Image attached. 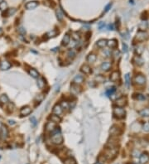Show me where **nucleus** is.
I'll use <instances>...</instances> for the list:
<instances>
[{
    "label": "nucleus",
    "mask_w": 149,
    "mask_h": 164,
    "mask_svg": "<svg viewBox=\"0 0 149 164\" xmlns=\"http://www.w3.org/2000/svg\"><path fill=\"white\" fill-rule=\"evenodd\" d=\"M51 141L54 144L56 145H60L63 143V136L60 132V129L59 128H56V129H54L51 132Z\"/></svg>",
    "instance_id": "obj_1"
},
{
    "label": "nucleus",
    "mask_w": 149,
    "mask_h": 164,
    "mask_svg": "<svg viewBox=\"0 0 149 164\" xmlns=\"http://www.w3.org/2000/svg\"><path fill=\"white\" fill-rule=\"evenodd\" d=\"M114 115L117 119H123L125 116V110L122 107H115L114 109Z\"/></svg>",
    "instance_id": "obj_2"
},
{
    "label": "nucleus",
    "mask_w": 149,
    "mask_h": 164,
    "mask_svg": "<svg viewBox=\"0 0 149 164\" xmlns=\"http://www.w3.org/2000/svg\"><path fill=\"white\" fill-rule=\"evenodd\" d=\"M148 38V33L144 31H138L137 35H136V40L138 41H146Z\"/></svg>",
    "instance_id": "obj_3"
},
{
    "label": "nucleus",
    "mask_w": 149,
    "mask_h": 164,
    "mask_svg": "<svg viewBox=\"0 0 149 164\" xmlns=\"http://www.w3.org/2000/svg\"><path fill=\"white\" fill-rule=\"evenodd\" d=\"M8 137V129L5 125H2L0 128V138L2 139H6Z\"/></svg>",
    "instance_id": "obj_4"
},
{
    "label": "nucleus",
    "mask_w": 149,
    "mask_h": 164,
    "mask_svg": "<svg viewBox=\"0 0 149 164\" xmlns=\"http://www.w3.org/2000/svg\"><path fill=\"white\" fill-rule=\"evenodd\" d=\"M134 81H135L136 84L138 85H143L144 84L146 83V78L142 75H138L137 76L135 77Z\"/></svg>",
    "instance_id": "obj_5"
},
{
    "label": "nucleus",
    "mask_w": 149,
    "mask_h": 164,
    "mask_svg": "<svg viewBox=\"0 0 149 164\" xmlns=\"http://www.w3.org/2000/svg\"><path fill=\"white\" fill-rule=\"evenodd\" d=\"M56 123H55L54 122H52V121L47 122V124H46V126H45L46 131L50 132V133H51L54 129H56Z\"/></svg>",
    "instance_id": "obj_6"
},
{
    "label": "nucleus",
    "mask_w": 149,
    "mask_h": 164,
    "mask_svg": "<svg viewBox=\"0 0 149 164\" xmlns=\"http://www.w3.org/2000/svg\"><path fill=\"white\" fill-rule=\"evenodd\" d=\"M52 113H53V114L60 116V115L62 114V113H63V108L60 106V104H56V105L53 107Z\"/></svg>",
    "instance_id": "obj_7"
},
{
    "label": "nucleus",
    "mask_w": 149,
    "mask_h": 164,
    "mask_svg": "<svg viewBox=\"0 0 149 164\" xmlns=\"http://www.w3.org/2000/svg\"><path fill=\"white\" fill-rule=\"evenodd\" d=\"M31 113V107H29V106L22 107L20 110V114L22 115V116H28V115L30 114Z\"/></svg>",
    "instance_id": "obj_8"
},
{
    "label": "nucleus",
    "mask_w": 149,
    "mask_h": 164,
    "mask_svg": "<svg viewBox=\"0 0 149 164\" xmlns=\"http://www.w3.org/2000/svg\"><path fill=\"white\" fill-rule=\"evenodd\" d=\"M12 66L11 63L8 62V61H3L0 63V69L2 71H7L8 69H10V67Z\"/></svg>",
    "instance_id": "obj_9"
},
{
    "label": "nucleus",
    "mask_w": 149,
    "mask_h": 164,
    "mask_svg": "<svg viewBox=\"0 0 149 164\" xmlns=\"http://www.w3.org/2000/svg\"><path fill=\"white\" fill-rule=\"evenodd\" d=\"M37 5H38V3H37V1H31V2H28V3H26L25 8H26L28 10H31V9H34V8H37Z\"/></svg>",
    "instance_id": "obj_10"
},
{
    "label": "nucleus",
    "mask_w": 149,
    "mask_h": 164,
    "mask_svg": "<svg viewBox=\"0 0 149 164\" xmlns=\"http://www.w3.org/2000/svg\"><path fill=\"white\" fill-rule=\"evenodd\" d=\"M119 79H120V74H119V71H114L110 75V80L113 82L118 81H119Z\"/></svg>",
    "instance_id": "obj_11"
},
{
    "label": "nucleus",
    "mask_w": 149,
    "mask_h": 164,
    "mask_svg": "<svg viewBox=\"0 0 149 164\" xmlns=\"http://www.w3.org/2000/svg\"><path fill=\"white\" fill-rule=\"evenodd\" d=\"M81 71H82L85 75H90L92 73L91 68H90V66H88V65H83V66H81Z\"/></svg>",
    "instance_id": "obj_12"
},
{
    "label": "nucleus",
    "mask_w": 149,
    "mask_h": 164,
    "mask_svg": "<svg viewBox=\"0 0 149 164\" xmlns=\"http://www.w3.org/2000/svg\"><path fill=\"white\" fill-rule=\"evenodd\" d=\"M84 80H85L84 76H82V75H77L75 76L74 80H73V82H74V84H76V85H80V84H82L84 82Z\"/></svg>",
    "instance_id": "obj_13"
},
{
    "label": "nucleus",
    "mask_w": 149,
    "mask_h": 164,
    "mask_svg": "<svg viewBox=\"0 0 149 164\" xmlns=\"http://www.w3.org/2000/svg\"><path fill=\"white\" fill-rule=\"evenodd\" d=\"M149 161V156L148 153H142L140 155V163L141 164H145Z\"/></svg>",
    "instance_id": "obj_14"
},
{
    "label": "nucleus",
    "mask_w": 149,
    "mask_h": 164,
    "mask_svg": "<svg viewBox=\"0 0 149 164\" xmlns=\"http://www.w3.org/2000/svg\"><path fill=\"white\" fill-rule=\"evenodd\" d=\"M126 104H127V100L123 97L119 98L116 100V105L118 107H122V108H123V106L126 105Z\"/></svg>",
    "instance_id": "obj_15"
},
{
    "label": "nucleus",
    "mask_w": 149,
    "mask_h": 164,
    "mask_svg": "<svg viewBox=\"0 0 149 164\" xmlns=\"http://www.w3.org/2000/svg\"><path fill=\"white\" fill-rule=\"evenodd\" d=\"M46 85V81L44 80L43 77H38L37 79V86L39 89H43Z\"/></svg>",
    "instance_id": "obj_16"
},
{
    "label": "nucleus",
    "mask_w": 149,
    "mask_h": 164,
    "mask_svg": "<svg viewBox=\"0 0 149 164\" xmlns=\"http://www.w3.org/2000/svg\"><path fill=\"white\" fill-rule=\"evenodd\" d=\"M28 74L31 75L32 78H38L39 77V73H38V71H37L36 69H34V68H31V69H29V71H28Z\"/></svg>",
    "instance_id": "obj_17"
},
{
    "label": "nucleus",
    "mask_w": 149,
    "mask_h": 164,
    "mask_svg": "<svg viewBox=\"0 0 149 164\" xmlns=\"http://www.w3.org/2000/svg\"><path fill=\"white\" fill-rule=\"evenodd\" d=\"M109 133L112 135H119L121 133V131L117 126H113L109 130Z\"/></svg>",
    "instance_id": "obj_18"
},
{
    "label": "nucleus",
    "mask_w": 149,
    "mask_h": 164,
    "mask_svg": "<svg viewBox=\"0 0 149 164\" xmlns=\"http://www.w3.org/2000/svg\"><path fill=\"white\" fill-rule=\"evenodd\" d=\"M133 62L135 63V64L137 65V66H142V65H143L144 61L142 60V58H141L140 56H136L135 57L133 58Z\"/></svg>",
    "instance_id": "obj_19"
},
{
    "label": "nucleus",
    "mask_w": 149,
    "mask_h": 164,
    "mask_svg": "<svg viewBox=\"0 0 149 164\" xmlns=\"http://www.w3.org/2000/svg\"><path fill=\"white\" fill-rule=\"evenodd\" d=\"M111 68V63L109 62H104L102 63L101 65V69L104 71H109Z\"/></svg>",
    "instance_id": "obj_20"
},
{
    "label": "nucleus",
    "mask_w": 149,
    "mask_h": 164,
    "mask_svg": "<svg viewBox=\"0 0 149 164\" xmlns=\"http://www.w3.org/2000/svg\"><path fill=\"white\" fill-rule=\"evenodd\" d=\"M97 59V56L94 53H90L89 54V56H87V62L89 63H94Z\"/></svg>",
    "instance_id": "obj_21"
},
{
    "label": "nucleus",
    "mask_w": 149,
    "mask_h": 164,
    "mask_svg": "<svg viewBox=\"0 0 149 164\" xmlns=\"http://www.w3.org/2000/svg\"><path fill=\"white\" fill-rule=\"evenodd\" d=\"M117 45H118V43H117V41L115 39H111L107 41V46H108L109 47L115 48L117 47Z\"/></svg>",
    "instance_id": "obj_22"
},
{
    "label": "nucleus",
    "mask_w": 149,
    "mask_h": 164,
    "mask_svg": "<svg viewBox=\"0 0 149 164\" xmlns=\"http://www.w3.org/2000/svg\"><path fill=\"white\" fill-rule=\"evenodd\" d=\"M49 119H51V121L54 122L55 123H60V122H61L60 117L58 116V115H56V114H51Z\"/></svg>",
    "instance_id": "obj_23"
},
{
    "label": "nucleus",
    "mask_w": 149,
    "mask_h": 164,
    "mask_svg": "<svg viewBox=\"0 0 149 164\" xmlns=\"http://www.w3.org/2000/svg\"><path fill=\"white\" fill-rule=\"evenodd\" d=\"M70 37L69 34H66L64 36V37H63L62 39V45L65 46V47H66L67 45H68L69 43H70Z\"/></svg>",
    "instance_id": "obj_24"
},
{
    "label": "nucleus",
    "mask_w": 149,
    "mask_h": 164,
    "mask_svg": "<svg viewBox=\"0 0 149 164\" xmlns=\"http://www.w3.org/2000/svg\"><path fill=\"white\" fill-rule=\"evenodd\" d=\"M70 90L74 94H78L80 92V88H79V85H76V84H74V83H73V85H71Z\"/></svg>",
    "instance_id": "obj_25"
},
{
    "label": "nucleus",
    "mask_w": 149,
    "mask_h": 164,
    "mask_svg": "<svg viewBox=\"0 0 149 164\" xmlns=\"http://www.w3.org/2000/svg\"><path fill=\"white\" fill-rule=\"evenodd\" d=\"M96 45L100 48L105 47L107 46V41L105 39H100V40H99L97 42H96Z\"/></svg>",
    "instance_id": "obj_26"
},
{
    "label": "nucleus",
    "mask_w": 149,
    "mask_h": 164,
    "mask_svg": "<svg viewBox=\"0 0 149 164\" xmlns=\"http://www.w3.org/2000/svg\"><path fill=\"white\" fill-rule=\"evenodd\" d=\"M0 102L3 104H7L9 102V100H8V97L6 94H2L0 95Z\"/></svg>",
    "instance_id": "obj_27"
},
{
    "label": "nucleus",
    "mask_w": 149,
    "mask_h": 164,
    "mask_svg": "<svg viewBox=\"0 0 149 164\" xmlns=\"http://www.w3.org/2000/svg\"><path fill=\"white\" fill-rule=\"evenodd\" d=\"M56 13V17H57V19L59 21H62L63 18H64V14H63V12L61 11V9H60V8H57Z\"/></svg>",
    "instance_id": "obj_28"
},
{
    "label": "nucleus",
    "mask_w": 149,
    "mask_h": 164,
    "mask_svg": "<svg viewBox=\"0 0 149 164\" xmlns=\"http://www.w3.org/2000/svg\"><path fill=\"white\" fill-rule=\"evenodd\" d=\"M139 114L141 115V116L149 117V109L146 108V109H143L141 111H139Z\"/></svg>",
    "instance_id": "obj_29"
},
{
    "label": "nucleus",
    "mask_w": 149,
    "mask_h": 164,
    "mask_svg": "<svg viewBox=\"0 0 149 164\" xmlns=\"http://www.w3.org/2000/svg\"><path fill=\"white\" fill-rule=\"evenodd\" d=\"M64 164H76V162L72 157H68L64 160Z\"/></svg>",
    "instance_id": "obj_30"
},
{
    "label": "nucleus",
    "mask_w": 149,
    "mask_h": 164,
    "mask_svg": "<svg viewBox=\"0 0 149 164\" xmlns=\"http://www.w3.org/2000/svg\"><path fill=\"white\" fill-rule=\"evenodd\" d=\"M16 12V9L15 8H9V9L7 10V12H6V17H9V16H12L13 15L14 13Z\"/></svg>",
    "instance_id": "obj_31"
},
{
    "label": "nucleus",
    "mask_w": 149,
    "mask_h": 164,
    "mask_svg": "<svg viewBox=\"0 0 149 164\" xmlns=\"http://www.w3.org/2000/svg\"><path fill=\"white\" fill-rule=\"evenodd\" d=\"M115 90H116V89H115V87L109 88V89L106 90V94H107V96H110V95H112V94L115 92Z\"/></svg>",
    "instance_id": "obj_32"
},
{
    "label": "nucleus",
    "mask_w": 149,
    "mask_h": 164,
    "mask_svg": "<svg viewBox=\"0 0 149 164\" xmlns=\"http://www.w3.org/2000/svg\"><path fill=\"white\" fill-rule=\"evenodd\" d=\"M56 34H57V31L56 30H52V31H50L49 32H47L46 36H47L48 38H50V37H54Z\"/></svg>",
    "instance_id": "obj_33"
},
{
    "label": "nucleus",
    "mask_w": 149,
    "mask_h": 164,
    "mask_svg": "<svg viewBox=\"0 0 149 164\" xmlns=\"http://www.w3.org/2000/svg\"><path fill=\"white\" fill-rule=\"evenodd\" d=\"M130 82H131V80H130L129 74H126V75H125V85H126V86H127V88H129Z\"/></svg>",
    "instance_id": "obj_34"
},
{
    "label": "nucleus",
    "mask_w": 149,
    "mask_h": 164,
    "mask_svg": "<svg viewBox=\"0 0 149 164\" xmlns=\"http://www.w3.org/2000/svg\"><path fill=\"white\" fill-rule=\"evenodd\" d=\"M68 56L70 58H74L75 57V51H74L73 49H70V50H69L68 51Z\"/></svg>",
    "instance_id": "obj_35"
},
{
    "label": "nucleus",
    "mask_w": 149,
    "mask_h": 164,
    "mask_svg": "<svg viewBox=\"0 0 149 164\" xmlns=\"http://www.w3.org/2000/svg\"><path fill=\"white\" fill-rule=\"evenodd\" d=\"M142 51H143V47H142V46H138V47H136V52H137L138 56L141 55L142 53Z\"/></svg>",
    "instance_id": "obj_36"
},
{
    "label": "nucleus",
    "mask_w": 149,
    "mask_h": 164,
    "mask_svg": "<svg viewBox=\"0 0 149 164\" xmlns=\"http://www.w3.org/2000/svg\"><path fill=\"white\" fill-rule=\"evenodd\" d=\"M6 9H7V3L3 1L0 3V10L1 11H5Z\"/></svg>",
    "instance_id": "obj_37"
},
{
    "label": "nucleus",
    "mask_w": 149,
    "mask_h": 164,
    "mask_svg": "<svg viewBox=\"0 0 149 164\" xmlns=\"http://www.w3.org/2000/svg\"><path fill=\"white\" fill-rule=\"evenodd\" d=\"M148 27V24H147L146 22H141V24L139 25V28L141 29V31H143L144 29H146Z\"/></svg>",
    "instance_id": "obj_38"
},
{
    "label": "nucleus",
    "mask_w": 149,
    "mask_h": 164,
    "mask_svg": "<svg viewBox=\"0 0 149 164\" xmlns=\"http://www.w3.org/2000/svg\"><path fill=\"white\" fill-rule=\"evenodd\" d=\"M135 98L137 99L138 100H145V96H144L143 94H136Z\"/></svg>",
    "instance_id": "obj_39"
},
{
    "label": "nucleus",
    "mask_w": 149,
    "mask_h": 164,
    "mask_svg": "<svg viewBox=\"0 0 149 164\" xmlns=\"http://www.w3.org/2000/svg\"><path fill=\"white\" fill-rule=\"evenodd\" d=\"M142 129H143L144 131L148 132L149 131V122H146L142 126Z\"/></svg>",
    "instance_id": "obj_40"
},
{
    "label": "nucleus",
    "mask_w": 149,
    "mask_h": 164,
    "mask_svg": "<svg viewBox=\"0 0 149 164\" xmlns=\"http://www.w3.org/2000/svg\"><path fill=\"white\" fill-rule=\"evenodd\" d=\"M60 106L62 107L63 109H68L69 108V103L66 102V101H65V103L62 102L61 104H60Z\"/></svg>",
    "instance_id": "obj_41"
},
{
    "label": "nucleus",
    "mask_w": 149,
    "mask_h": 164,
    "mask_svg": "<svg viewBox=\"0 0 149 164\" xmlns=\"http://www.w3.org/2000/svg\"><path fill=\"white\" fill-rule=\"evenodd\" d=\"M96 81H98V82H103L104 81V76H103V75H98V76L96 77Z\"/></svg>",
    "instance_id": "obj_42"
},
{
    "label": "nucleus",
    "mask_w": 149,
    "mask_h": 164,
    "mask_svg": "<svg viewBox=\"0 0 149 164\" xmlns=\"http://www.w3.org/2000/svg\"><path fill=\"white\" fill-rule=\"evenodd\" d=\"M30 120H31V123H32V125H33V126H36V125H37V119H36V118H35V117H31V119H30Z\"/></svg>",
    "instance_id": "obj_43"
},
{
    "label": "nucleus",
    "mask_w": 149,
    "mask_h": 164,
    "mask_svg": "<svg viewBox=\"0 0 149 164\" xmlns=\"http://www.w3.org/2000/svg\"><path fill=\"white\" fill-rule=\"evenodd\" d=\"M13 108H14V104H12V103H8V109H9V111H12V110H13Z\"/></svg>",
    "instance_id": "obj_44"
},
{
    "label": "nucleus",
    "mask_w": 149,
    "mask_h": 164,
    "mask_svg": "<svg viewBox=\"0 0 149 164\" xmlns=\"http://www.w3.org/2000/svg\"><path fill=\"white\" fill-rule=\"evenodd\" d=\"M133 157H139V156H140V153H139V151L135 150V151H134V152L133 153Z\"/></svg>",
    "instance_id": "obj_45"
},
{
    "label": "nucleus",
    "mask_w": 149,
    "mask_h": 164,
    "mask_svg": "<svg viewBox=\"0 0 149 164\" xmlns=\"http://www.w3.org/2000/svg\"><path fill=\"white\" fill-rule=\"evenodd\" d=\"M105 53V56L108 57V56H111V51H109V50H105V51H104V54Z\"/></svg>",
    "instance_id": "obj_46"
},
{
    "label": "nucleus",
    "mask_w": 149,
    "mask_h": 164,
    "mask_svg": "<svg viewBox=\"0 0 149 164\" xmlns=\"http://www.w3.org/2000/svg\"><path fill=\"white\" fill-rule=\"evenodd\" d=\"M18 31H19L20 33H22V34H25V33H26V31H25L23 27H20V28L18 29Z\"/></svg>",
    "instance_id": "obj_47"
},
{
    "label": "nucleus",
    "mask_w": 149,
    "mask_h": 164,
    "mask_svg": "<svg viewBox=\"0 0 149 164\" xmlns=\"http://www.w3.org/2000/svg\"><path fill=\"white\" fill-rule=\"evenodd\" d=\"M104 26H105V23H104V22H99V29H102L103 27H104Z\"/></svg>",
    "instance_id": "obj_48"
},
{
    "label": "nucleus",
    "mask_w": 149,
    "mask_h": 164,
    "mask_svg": "<svg viewBox=\"0 0 149 164\" xmlns=\"http://www.w3.org/2000/svg\"><path fill=\"white\" fill-rule=\"evenodd\" d=\"M111 6H112V4H111V3H109V4H108V5H107V6H106V8H105V10H104V12H108V11H109V9H110Z\"/></svg>",
    "instance_id": "obj_49"
},
{
    "label": "nucleus",
    "mask_w": 149,
    "mask_h": 164,
    "mask_svg": "<svg viewBox=\"0 0 149 164\" xmlns=\"http://www.w3.org/2000/svg\"><path fill=\"white\" fill-rule=\"evenodd\" d=\"M123 51H124V52H127V51H128L127 45H126V44H124V43L123 44Z\"/></svg>",
    "instance_id": "obj_50"
},
{
    "label": "nucleus",
    "mask_w": 149,
    "mask_h": 164,
    "mask_svg": "<svg viewBox=\"0 0 149 164\" xmlns=\"http://www.w3.org/2000/svg\"><path fill=\"white\" fill-rule=\"evenodd\" d=\"M8 123H9L10 125H14L15 124V121L14 120H8Z\"/></svg>",
    "instance_id": "obj_51"
},
{
    "label": "nucleus",
    "mask_w": 149,
    "mask_h": 164,
    "mask_svg": "<svg viewBox=\"0 0 149 164\" xmlns=\"http://www.w3.org/2000/svg\"><path fill=\"white\" fill-rule=\"evenodd\" d=\"M113 54H114V56H118L117 55H119V51H118V50H116V51H115Z\"/></svg>",
    "instance_id": "obj_52"
},
{
    "label": "nucleus",
    "mask_w": 149,
    "mask_h": 164,
    "mask_svg": "<svg viewBox=\"0 0 149 164\" xmlns=\"http://www.w3.org/2000/svg\"><path fill=\"white\" fill-rule=\"evenodd\" d=\"M109 30H114V25L110 24L109 26Z\"/></svg>",
    "instance_id": "obj_53"
},
{
    "label": "nucleus",
    "mask_w": 149,
    "mask_h": 164,
    "mask_svg": "<svg viewBox=\"0 0 149 164\" xmlns=\"http://www.w3.org/2000/svg\"><path fill=\"white\" fill-rule=\"evenodd\" d=\"M2 34H3V30L0 28V35H2Z\"/></svg>",
    "instance_id": "obj_54"
},
{
    "label": "nucleus",
    "mask_w": 149,
    "mask_h": 164,
    "mask_svg": "<svg viewBox=\"0 0 149 164\" xmlns=\"http://www.w3.org/2000/svg\"><path fill=\"white\" fill-rule=\"evenodd\" d=\"M94 164H102L101 163H99V162H97V163H95Z\"/></svg>",
    "instance_id": "obj_55"
},
{
    "label": "nucleus",
    "mask_w": 149,
    "mask_h": 164,
    "mask_svg": "<svg viewBox=\"0 0 149 164\" xmlns=\"http://www.w3.org/2000/svg\"><path fill=\"white\" fill-rule=\"evenodd\" d=\"M2 125H3V123H2V122H1V121H0V128H1V127H2Z\"/></svg>",
    "instance_id": "obj_56"
},
{
    "label": "nucleus",
    "mask_w": 149,
    "mask_h": 164,
    "mask_svg": "<svg viewBox=\"0 0 149 164\" xmlns=\"http://www.w3.org/2000/svg\"><path fill=\"white\" fill-rule=\"evenodd\" d=\"M2 2H3V0H0V3H1Z\"/></svg>",
    "instance_id": "obj_57"
}]
</instances>
